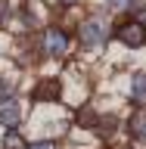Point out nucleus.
I'll use <instances>...</instances> for the list:
<instances>
[{
  "label": "nucleus",
  "mask_w": 146,
  "mask_h": 149,
  "mask_svg": "<svg viewBox=\"0 0 146 149\" xmlns=\"http://www.w3.org/2000/svg\"><path fill=\"white\" fill-rule=\"evenodd\" d=\"M68 47H72V37H68L65 28H59V25L44 28V34H41V50H44L50 59H62V56L68 53Z\"/></svg>",
  "instance_id": "1"
},
{
  "label": "nucleus",
  "mask_w": 146,
  "mask_h": 149,
  "mask_svg": "<svg viewBox=\"0 0 146 149\" xmlns=\"http://www.w3.org/2000/svg\"><path fill=\"white\" fill-rule=\"evenodd\" d=\"M106 37H109V25H106L100 16L84 19L81 28H78V40H81L84 50H96V47H103V44H106Z\"/></svg>",
  "instance_id": "2"
},
{
  "label": "nucleus",
  "mask_w": 146,
  "mask_h": 149,
  "mask_svg": "<svg viewBox=\"0 0 146 149\" xmlns=\"http://www.w3.org/2000/svg\"><path fill=\"white\" fill-rule=\"evenodd\" d=\"M115 37H118L124 47L137 50V47L146 44V25H143V22H137V19H128V22H121V25L115 28Z\"/></svg>",
  "instance_id": "3"
},
{
  "label": "nucleus",
  "mask_w": 146,
  "mask_h": 149,
  "mask_svg": "<svg viewBox=\"0 0 146 149\" xmlns=\"http://www.w3.org/2000/svg\"><path fill=\"white\" fill-rule=\"evenodd\" d=\"M19 121H22V109H19V102H16V100L0 102V124H6L9 130H16Z\"/></svg>",
  "instance_id": "4"
},
{
  "label": "nucleus",
  "mask_w": 146,
  "mask_h": 149,
  "mask_svg": "<svg viewBox=\"0 0 146 149\" xmlns=\"http://www.w3.org/2000/svg\"><path fill=\"white\" fill-rule=\"evenodd\" d=\"M128 130H131V137L137 140L140 146H146V109H140V112H134V115H131Z\"/></svg>",
  "instance_id": "5"
},
{
  "label": "nucleus",
  "mask_w": 146,
  "mask_h": 149,
  "mask_svg": "<svg viewBox=\"0 0 146 149\" xmlns=\"http://www.w3.org/2000/svg\"><path fill=\"white\" fill-rule=\"evenodd\" d=\"M131 96H134V102L146 106V72L134 74V81H131Z\"/></svg>",
  "instance_id": "6"
},
{
  "label": "nucleus",
  "mask_w": 146,
  "mask_h": 149,
  "mask_svg": "<svg viewBox=\"0 0 146 149\" xmlns=\"http://www.w3.org/2000/svg\"><path fill=\"white\" fill-rule=\"evenodd\" d=\"M56 96H59V81H44L34 93V100H56Z\"/></svg>",
  "instance_id": "7"
},
{
  "label": "nucleus",
  "mask_w": 146,
  "mask_h": 149,
  "mask_svg": "<svg viewBox=\"0 0 146 149\" xmlns=\"http://www.w3.org/2000/svg\"><path fill=\"white\" fill-rule=\"evenodd\" d=\"M3 149H25V137L19 130H9L6 137H3Z\"/></svg>",
  "instance_id": "8"
},
{
  "label": "nucleus",
  "mask_w": 146,
  "mask_h": 149,
  "mask_svg": "<svg viewBox=\"0 0 146 149\" xmlns=\"http://www.w3.org/2000/svg\"><path fill=\"white\" fill-rule=\"evenodd\" d=\"M13 96H16V84H13V81H6V78H0V102L13 100Z\"/></svg>",
  "instance_id": "9"
},
{
  "label": "nucleus",
  "mask_w": 146,
  "mask_h": 149,
  "mask_svg": "<svg viewBox=\"0 0 146 149\" xmlns=\"http://www.w3.org/2000/svg\"><path fill=\"white\" fill-rule=\"evenodd\" d=\"M131 13L137 16V22H143V25H146V0H134V6H131Z\"/></svg>",
  "instance_id": "10"
},
{
  "label": "nucleus",
  "mask_w": 146,
  "mask_h": 149,
  "mask_svg": "<svg viewBox=\"0 0 146 149\" xmlns=\"http://www.w3.org/2000/svg\"><path fill=\"white\" fill-rule=\"evenodd\" d=\"M106 6H109V9H115V13H124V9H131V6H134V0H106Z\"/></svg>",
  "instance_id": "11"
},
{
  "label": "nucleus",
  "mask_w": 146,
  "mask_h": 149,
  "mask_svg": "<svg viewBox=\"0 0 146 149\" xmlns=\"http://www.w3.org/2000/svg\"><path fill=\"white\" fill-rule=\"evenodd\" d=\"M6 19H9V3H6V0H0V25H3Z\"/></svg>",
  "instance_id": "12"
},
{
  "label": "nucleus",
  "mask_w": 146,
  "mask_h": 149,
  "mask_svg": "<svg viewBox=\"0 0 146 149\" xmlns=\"http://www.w3.org/2000/svg\"><path fill=\"white\" fill-rule=\"evenodd\" d=\"M28 149H56V146H53V143H47V140H41V143H31Z\"/></svg>",
  "instance_id": "13"
}]
</instances>
